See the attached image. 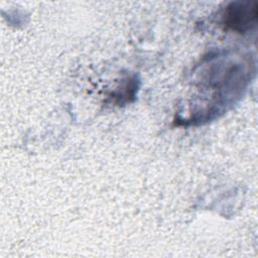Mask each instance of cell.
Listing matches in <instances>:
<instances>
[{
	"mask_svg": "<svg viewBox=\"0 0 258 258\" xmlns=\"http://www.w3.org/2000/svg\"><path fill=\"white\" fill-rule=\"evenodd\" d=\"M257 12L258 8L256 2H233L226 8L224 24L236 31H246L255 24Z\"/></svg>",
	"mask_w": 258,
	"mask_h": 258,
	"instance_id": "cell-1",
	"label": "cell"
}]
</instances>
